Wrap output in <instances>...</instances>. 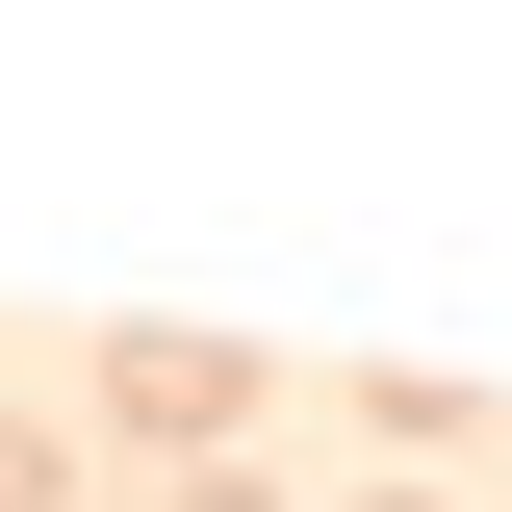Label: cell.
<instances>
[{"instance_id": "3", "label": "cell", "mask_w": 512, "mask_h": 512, "mask_svg": "<svg viewBox=\"0 0 512 512\" xmlns=\"http://www.w3.org/2000/svg\"><path fill=\"white\" fill-rule=\"evenodd\" d=\"M205 512H282V487H205Z\"/></svg>"}, {"instance_id": "1", "label": "cell", "mask_w": 512, "mask_h": 512, "mask_svg": "<svg viewBox=\"0 0 512 512\" xmlns=\"http://www.w3.org/2000/svg\"><path fill=\"white\" fill-rule=\"evenodd\" d=\"M103 384H128V410H154V436H231V359H205V333H128Z\"/></svg>"}, {"instance_id": "2", "label": "cell", "mask_w": 512, "mask_h": 512, "mask_svg": "<svg viewBox=\"0 0 512 512\" xmlns=\"http://www.w3.org/2000/svg\"><path fill=\"white\" fill-rule=\"evenodd\" d=\"M0 512H77V461H52V436H0Z\"/></svg>"}]
</instances>
